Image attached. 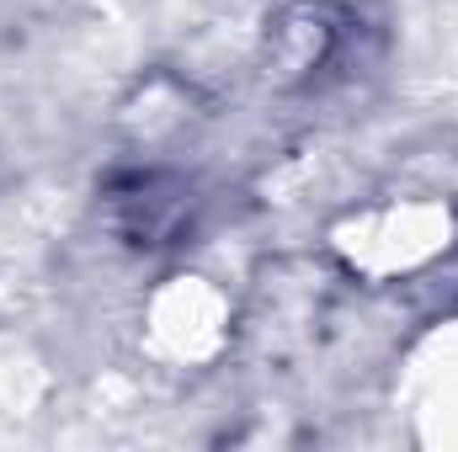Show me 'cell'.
I'll list each match as a JSON object with an SVG mask.
<instances>
[{
    "instance_id": "cell-1",
    "label": "cell",
    "mask_w": 458,
    "mask_h": 452,
    "mask_svg": "<svg viewBox=\"0 0 458 452\" xmlns=\"http://www.w3.org/2000/svg\"><path fill=\"white\" fill-rule=\"evenodd\" d=\"M443 245H448V213L421 208V203L368 213L352 224V239H342V250L368 272H411V266L432 261Z\"/></svg>"
}]
</instances>
